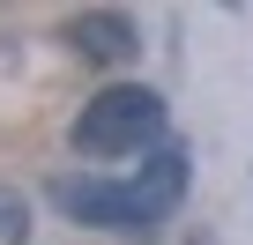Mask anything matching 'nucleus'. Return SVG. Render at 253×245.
Segmentation results:
<instances>
[{
    "mask_svg": "<svg viewBox=\"0 0 253 245\" xmlns=\"http://www.w3.org/2000/svg\"><path fill=\"white\" fill-rule=\"evenodd\" d=\"M179 193H186V149H157L134 178H119V186L67 178L60 186V208L75 223H97V230H149V223H164L179 208Z\"/></svg>",
    "mask_w": 253,
    "mask_h": 245,
    "instance_id": "obj_1",
    "label": "nucleus"
},
{
    "mask_svg": "<svg viewBox=\"0 0 253 245\" xmlns=\"http://www.w3.org/2000/svg\"><path fill=\"white\" fill-rule=\"evenodd\" d=\"M157 134H164V97L142 89V82L97 89V97L82 104V119H75V149H82V156H134V149H149Z\"/></svg>",
    "mask_w": 253,
    "mask_h": 245,
    "instance_id": "obj_2",
    "label": "nucleus"
},
{
    "mask_svg": "<svg viewBox=\"0 0 253 245\" xmlns=\"http://www.w3.org/2000/svg\"><path fill=\"white\" fill-rule=\"evenodd\" d=\"M67 45H75L82 60H97V67H119V60H134V52H142L134 23H126L119 8H82V15L67 23Z\"/></svg>",
    "mask_w": 253,
    "mask_h": 245,
    "instance_id": "obj_3",
    "label": "nucleus"
},
{
    "mask_svg": "<svg viewBox=\"0 0 253 245\" xmlns=\"http://www.w3.org/2000/svg\"><path fill=\"white\" fill-rule=\"evenodd\" d=\"M30 238V201L15 186H0V245H23Z\"/></svg>",
    "mask_w": 253,
    "mask_h": 245,
    "instance_id": "obj_4",
    "label": "nucleus"
}]
</instances>
